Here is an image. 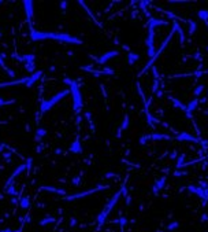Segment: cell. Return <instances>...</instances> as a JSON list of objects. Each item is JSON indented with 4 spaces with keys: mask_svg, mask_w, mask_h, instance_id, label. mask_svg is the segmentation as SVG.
<instances>
[{
    "mask_svg": "<svg viewBox=\"0 0 208 232\" xmlns=\"http://www.w3.org/2000/svg\"><path fill=\"white\" fill-rule=\"evenodd\" d=\"M208 202V187L207 188H204V196H203V199H201V203H203V206H205Z\"/></svg>",
    "mask_w": 208,
    "mask_h": 232,
    "instance_id": "cell-40",
    "label": "cell"
},
{
    "mask_svg": "<svg viewBox=\"0 0 208 232\" xmlns=\"http://www.w3.org/2000/svg\"><path fill=\"white\" fill-rule=\"evenodd\" d=\"M207 220H208V216H207V214H203V217H201V221L205 222Z\"/></svg>",
    "mask_w": 208,
    "mask_h": 232,
    "instance_id": "cell-51",
    "label": "cell"
},
{
    "mask_svg": "<svg viewBox=\"0 0 208 232\" xmlns=\"http://www.w3.org/2000/svg\"><path fill=\"white\" fill-rule=\"evenodd\" d=\"M159 89V81L158 80H153V85H152V93H156Z\"/></svg>",
    "mask_w": 208,
    "mask_h": 232,
    "instance_id": "cell-41",
    "label": "cell"
},
{
    "mask_svg": "<svg viewBox=\"0 0 208 232\" xmlns=\"http://www.w3.org/2000/svg\"><path fill=\"white\" fill-rule=\"evenodd\" d=\"M188 191L192 194V195H194V191H196V186H188Z\"/></svg>",
    "mask_w": 208,
    "mask_h": 232,
    "instance_id": "cell-45",
    "label": "cell"
},
{
    "mask_svg": "<svg viewBox=\"0 0 208 232\" xmlns=\"http://www.w3.org/2000/svg\"><path fill=\"white\" fill-rule=\"evenodd\" d=\"M207 98H208V95H207Z\"/></svg>",
    "mask_w": 208,
    "mask_h": 232,
    "instance_id": "cell-55",
    "label": "cell"
},
{
    "mask_svg": "<svg viewBox=\"0 0 208 232\" xmlns=\"http://www.w3.org/2000/svg\"><path fill=\"white\" fill-rule=\"evenodd\" d=\"M173 175L177 176V177H178V176H188V172L186 170H178V169H177Z\"/></svg>",
    "mask_w": 208,
    "mask_h": 232,
    "instance_id": "cell-42",
    "label": "cell"
},
{
    "mask_svg": "<svg viewBox=\"0 0 208 232\" xmlns=\"http://www.w3.org/2000/svg\"><path fill=\"white\" fill-rule=\"evenodd\" d=\"M177 26H178V22H177V21H174L173 29H171V30H170V33H169V35H167L166 40H164V41H163V44H162V46H160V48H159L158 51H155V55H153V58H152V59H151V61L148 62V63L145 65V66H144V69H142V70L140 71V74H138V76H142V74H144V73H145V71L148 70V69H151L152 66H153V62H155L156 59H158V57H159V55H160V54L163 52V51H164V48H166V47H167V44H169L170 41H171V39H173L174 33L177 32Z\"/></svg>",
    "mask_w": 208,
    "mask_h": 232,
    "instance_id": "cell-3",
    "label": "cell"
},
{
    "mask_svg": "<svg viewBox=\"0 0 208 232\" xmlns=\"http://www.w3.org/2000/svg\"><path fill=\"white\" fill-rule=\"evenodd\" d=\"M138 59H140L138 54H136V52H129V54H127V63L130 65V66L136 63Z\"/></svg>",
    "mask_w": 208,
    "mask_h": 232,
    "instance_id": "cell-22",
    "label": "cell"
},
{
    "mask_svg": "<svg viewBox=\"0 0 208 232\" xmlns=\"http://www.w3.org/2000/svg\"><path fill=\"white\" fill-rule=\"evenodd\" d=\"M183 159H185V154H181L180 157H178V161H177V169H178V170H180L181 166H182Z\"/></svg>",
    "mask_w": 208,
    "mask_h": 232,
    "instance_id": "cell-38",
    "label": "cell"
},
{
    "mask_svg": "<svg viewBox=\"0 0 208 232\" xmlns=\"http://www.w3.org/2000/svg\"><path fill=\"white\" fill-rule=\"evenodd\" d=\"M207 50H208V47H207Z\"/></svg>",
    "mask_w": 208,
    "mask_h": 232,
    "instance_id": "cell-54",
    "label": "cell"
},
{
    "mask_svg": "<svg viewBox=\"0 0 208 232\" xmlns=\"http://www.w3.org/2000/svg\"><path fill=\"white\" fill-rule=\"evenodd\" d=\"M108 188V186H99L96 187V188H92V189H88V191H84V192H78V194H74V195H70V196H64V199L66 200H75V199H80V198H85V196H88L89 194H96L101 191V189H106Z\"/></svg>",
    "mask_w": 208,
    "mask_h": 232,
    "instance_id": "cell-6",
    "label": "cell"
},
{
    "mask_svg": "<svg viewBox=\"0 0 208 232\" xmlns=\"http://www.w3.org/2000/svg\"><path fill=\"white\" fill-rule=\"evenodd\" d=\"M204 89H205V87L203 85V84H200V85H197V87H196V88H194V91H193V96H196V98H197V96H200L201 93H203V91H204Z\"/></svg>",
    "mask_w": 208,
    "mask_h": 232,
    "instance_id": "cell-29",
    "label": "cell"
},
{
    "mask_svg": "<svg viewBox=\"0 0 208 232\" xmlns=\"http://www.w3.org/2000/svg\"><path fill=\"white\" fill-rule=\"evenodd\" d=\"M42 191H50V192H55V194H60V195H66V191L62 188H55V187H48V186H42L41 187Z\"/></svg>",
    "mask_w": 208,
    "mask_h": 232,
    "instance_id": "cell-20",
    "label": "cell"
},
{
    "mask_svg": "<svg viewBox=\"0 0 208 232\" xmlns=\"http://www.w3.org/2000/svg\"><path fill=\"white\" fill-rule=\"evenodd\" d=\"M166 180H167V177L166 176H163V177H160V178H158L155 181V184H153V195L155 196H159V192L162 191L163 188H164V184H166Z\"/></svg>",
    "mask_w": 208,
    "mask_h": 232,
    "instance_id": "cell-11",
    "label": "cell"
},
{
    "mask_svg": "<svg viewBox=\"0 0 208 232\" xmlns=\"http://www.w3.org/2000/svg\"><path fill=\"white\" fill-rule=\"evenodd\" d=\"M177 228H180V222L178 221H173L167 225V229H169V231H175Z\"/></svg>",
    "mask_w": 208,
    "mask_h": 232,
    "instance_id": "cell-35",
    "label": "cell"
},
{
    "mask_svg": "<svg viewBox=\"0 0 208 232\" xmlns=\"http://www.w3.org/2000/svg\"><path fill=\"white\" fill-rule=\"evenodd\" d=\"M199 103H200V102H199V98H194L193 100H190V102L186 104V111H185V113H190L192 114V111H194L197 109Z\"/></svg>",
    "mask_w": 208,
    "mask_h": 232,
    "instance_id": "cell-19",
    "label": "cell"
},
{
    "mask_svg": "<svg viewBox=\"0 0 208 232\" xmlns=\"http://www.w3.org/2000/svg\"><path fill=\"white\" fill-rule=\"evenodd\" d=\"M200 144H201V146H203V147H204V150H207V148H208V142H207V140H204V139H201V142H200Z\"/></svg>",
    "mask_w": 208,
    "mask_h": 232,
    "instance_id": "cell-47",
    "label": "cell"
},
{
    "mask_svg": "<svg viewBox=\"0 0 208 232\" xmlns=\"http://www.w3.org/2000/svg\"><path fill=\"white\" fill-rule=\"evenodd\" d=\"M129 125H130V118H129V115H125L123 117V121H122V124H120V126L118 128V132H117V137H120L122 136V133L125 132V131H127L129 129Z\"/></svg>",
    "mask_w": 208,
    "mask_h": 232,
    "instance_id": "cell-14",
    "label": "cell"
},
{
    "mask_svg": "<svg viewBox=\"0 0 208 232\" xmlns=\"http://www.w3.org/2000/svg\"><path fill=\"white\" fill-rule=\"evenodd\" d=\"M48 40H55L59 43H66V44H73V46H82L81 39H78L75 36H71L69 33H60V32H50L48 35Z\"/></svg>",
    "mask_w": 208,
    "mask_h": 232,
    "instance_id": "cell-5",
    "label": "cell"
},
{
    "mask_svg": "<svg viewBox=\"0 0 208 232\" xmlns=\"http://www.w3.org/2000/svg\"><path fill=\"white\" fill-rule=\"evenodd\" d=\"M118 55H119V51L117 50L108 51V52H104L103 55H100L99 58H96V62H97V65H106L109 59H112V58L118 57Z\"/></svg>",
    "mask_w": 208,
    "mask_h": 232,
    "instance_id": "cell-9",
    "label": "cell"
},
{
    "mask_svg": "<svg viewBox=\"0 0 208 232\" xmlns=\"http://www.w3.org/2000/svg\"><path fill=\"white\" fill-rule=\"evenodd\" d=\"M138 4H140L141 10L144 11V14L147 15V17H149V11H148V8H147V6H148V1H144V0H141V1H138Z\"/></svg>",
    "mask_w": 208,
    "mask_h": 232,
    "instance_id": "cell-30",
    "label": "cell"
},
{
    "mask_svg": "<svg viewBox=\"0 0 208 232\" xmlns=\"http://www.w3.org/2000/svg\"><path fill=\"white\" fill-rule=\"evenodd\" d=\"M4 148H7V146H6L4 143H0V154L3 153V150H4Z\"/></svg>",
    "mask_w": 208,
    "mask_h": 232,
    "instance_id": "cell-48",
    "label": "cell"
},
{
    "mask_svg": "<svg viewBox=\"0 0 208 232\" xmlns=\"http://www.w3.org/2000/svg\"><path fill=\"white\" fill-rule=\"evenodd\" d=\"M194 195H197L199 198H201L203 199V196H204V188H201L200 186L196 187V191H194Z\"/></svg>",
    "mask_w": 208,
    "mask_h": 232,
    "instance_id": "cell-36",
    "label": "cell"
},
{
    "mask_svg": "<svg viewBox=\"0 0 208 232\" xmlns=\"http://www.w3.org/2000/svg\"><path fill=\"white\" fill-rule=\"evenodd\" d=\"M120 196H122V189H119V191H118V192L115 194V195H114L112 198H111V199L108 200V203H107L106 206H104V209L101 210V213H100L99 216H97V218H96V221H97V227H99L97 229L101 228V225L104 224V221L107 220V217H108V214L111 213V210L114 209V206H115V205L118 203V200H119Z\"/></svg>",
    "mask_w": 208,
    "mask_h": 232,
    "instance_id": "cell-2",
    "label": "cell"
},
{
    "mask_svg": "<svg viewBox=\"0 0 208 232\" xmlns=\"http://www.w3.org/2000/svg\"><path fill=\"white\" fill-rule=\"evenodd\" d=\"M60 7H62V10H66V7H67V1H62V3H60Z\"/></svg>",
    "mask_w": 208,
    "mask_h": 232,
    "instance_id": "cell-49",
    "label": "cell"
},
{
    "mask_svg": "<svg viewBox=\"0 0 208 232\" xmlns=\"http://www.w3.org/2000/svg\"><path fill=\"white\" fill-rule=\"evenodd\" d=\"M53 221H55V218H53V217H50V216H48V217H45L44 220H41V221H40V225H47V224H50V222H53Z\"/></svg>",
    "mask_w": 208,
    "mask_h": 232,
    "instance_id": "cell-39",
    "label": "cell"
},
{
    "mask_svg": "<svg viewBox=\"0 0 208 232\" xmlns=\"http://www.w3.org/2000/svg\"><path fill=\"white\" fill-rule=\"evenodd\" d=\"M19 206H21V209H28L30 206V198H29V195L22 196L21 202H19Z\"/></svg>",
    "mask_w": 208,
    "mask_h": 232,
    "instance_id": "cell-24",
    "label": "cell"
},
{
    "mask_svg": "<svg viewBox=\"0 0 208 232\" xmlns=\"http://www.w3.org/2000/svg\"><path fill=\"white\" fill-rule=\"evenodd\" d=\"M34 59H36V57L33 54H25L23 57H21V62H23L25 65L34 63Z\"/></svg>",
    "mask_w": 208,
    "mask_h": 232,
    "instance_id": "cell-21",
    "label": "cell"
},
{
    "mask_svg": "<svg viewBox=\"0 0 208 232\" xmlns=\"http://www.w3.org/2000/svg\"><path fill=\"white\" fill-rule=\"evenodd\" d=\"M0 68L3 69L4 71H7V73H8V76H10V77H15L14 71L11 70L10 68H7V66H6V63H4V61H3V58H1V57H0Z\"/></svg>",
    "mask_w": 208,
    "mask_h": 232,
    "instance_id": "cell-25",
    "label": "cell"
},
{
    "mask_svg": "<svg viewBox=\"0 0 208 232\" xmlns=\"http://www.w3.org/2000/svg\"><path fill=\"white\" fill-rule=\"evenodd\" d=\"M4 189H6V194H8V195H12V196H14V195H17V194H18L17 188H15L12 184H11V186H8L7 188H4Z\"/></svg>",
    "mask_w": 208,
    "mask_h": 232,
    "instance_id": "cell-32",
    "label": "cell"
},
{
    "mask_svg": "<svg viewBox=\"0 0 208 232\" xmlns=\"http://www.w3.org/2000/svg\"><path fill=\"white\" fill-rule=\"evenodd\" d=\"M29 81V76L28 77H23V79L19 80H14V81H7V82H0V88H6V87H11V85H21V84H28Z\"/></svg>",
    "mask_w": 208,
    "mask_h": 232,
    "instance_id": "cell-13",
    "label": "cell"
},
{
    "mask_svg": "<svg viewBox=\"0 0 208 232\" xmlns=\"http://www.w3.org/2000/svg\"><path fill=\"white\" fill-rule=\"evenodd\" d=\"M100 88H101V92H103V95H104V98H106L107 92H106V89H104V85H100Z\"/></svg>",
    "mask_w": 208,
    "mask_h": 232,
    "instance_id": "cell-52",
    "label": "cell"
},
{
    "mask_svg": "<svg viewBox=\"0 0 208 232\" xmlns=\"http://www.w3.org/2000/svg\"><path fill=\"white\" fill-rule=\"evenodd\" d=\"M160 25H169V22L149 17V19H148V28H149V29H155L156 26H160Z\"/></svg>",
    "mask_w": 208,
    "mask_h": 232,
    "instance_id": "cell-16",
    "label": "cell"
},
{
    "mask_svg": "<svg viewBox=\"0 0 208 232\" xmlns=\"http://www.w3.org/2000/svg\"><path fill=\"white\" fill-rule=\"evenodd\" d=\"M73 184H74V186H80V183H81V177H80V176H77V177H74L73 178Z\"/></svg>",
    "mask_w": 208,
    "mask_h": 232,
    "instance_id": "cell-44",
    "label": "cell"
},
{
    "mask_svg": "<svg viewBox=\"0 0 208 232\" xmlns=\"http://www.w3.org/2000/svg\"><path fill=\"white\" fill-rule=\"evenodd\" d=\"M169 100H171V103H173V106L175 107V109L182 110V111H186V104H183L181 100L175 99V98H173V96H169Z\"/></svg>",
    "mask_w": 208,
    "mask_h": 232,
    "instance_id": "cell-18",
    "label": "cell"
},
{
    "mask_svg": "<svg viewBox=\"0 0 208 232\" xmlns=\"http://www.w3.org/2000/svg\"><path fill=\"white\" fill-rule=\"evenodd\" d=\"M188 23H189V35H194V32H196V28H197V23L194 21H188Z\"/></svg>",
    "mask_w": 208,
    "mask_h": 232,
    "instance_id": "cell-31",
    "label": "cell"
},
{
    "mask_svg": "<svg viewBox=\"0 0 208 232\" xmlns=\"http://www.w3.org/2000/svg\"><path fill=\"white\" fill-rule=\"evenodd\" d=\"M47 135V129L44 128H39L37 131H36V135H34V140L36 142H40V140H42V137Z\"/></svg>",
    "mask_w": 208,
    "mask_h": 232,
    "instance_id": "cell-23",
    "label": "cell"
},
{
    "mask_svg": "<svg viewBox=\"0 0 208 232\" xmlns=\"http://www.w3.org/2000/svg\"><path fill=\"white\" fill-rule=\"evenodd\" d=\"M25 170H26V165H25V164H22V165H19V166H17V169H15V170L12 172V175H11L10 178L7 180V183H6V187H4V188H7L8 186H11L12 180H14L15 177H18V176L21 175L22 172H25Z\"/></svg>",
    "mask_w": 208,
    "mask_h": 232,
    "instance_id": "cell-12",
    "label": "cell"
},
{
    "mask_svg": "<svg viewBox=\"0 0 208 232\" xmlns=\"http://www.w3.org/2000/svg\"><path fill=\"white\" fill-rule=\"evenodd\" d=\"M0 232H15V231H12V229H10V228H4V229H1Z\"/></svg>",
    "mask_w": 208,
    "mask_h": 232,
    "instance_id": "cell-53",
    "label": "cell"
},
{
    "mask_svg": "<svg viewBox=\"0 0 208 232\" xmlns=\"http://www.w3.org/2000/svg\"><path fill=\"white\" fill-rule=\"evenodd\" d=\"M17 100L15 99H11V100H6V99H1L0 98V107H3V106H7V104H11V103H15Z\"/></svg>",
    "mask_w": 208,
    "mask_h": 232,
    "instance_id": "cell-37",
    "label": "cell"
},
{
    "mask_svg": "<svg viewBox=\"0 0 208 232\" xmlns=\"http://www.w3.org/2000/svg\"><path fill=\"white\" fill-rule=\"evenodd\" d=\"M155 29H149L148 28V37H147V47H148V57L153 58V55H155Z\"/></svg>",
    "mask_w": 208,
    "mask_h": 232,
    "instance_id": "cell-7",
    "label": "cell"
},
{
    "mask_svg": "<svg viewBox=\"0 0 208 232\" xmlns=\"http://www.w3.org/2000/svg\"><path fill=\"white\" fill-rule=\"evenodd\" d=\"M199 18L204 21V23L207 25V28H208V11L207 10H200V11H199Z\"/></svg>",
    "mask_w": 208,
    "mask_h": 232,
    "instance_id": "cell-26",
    "label": "cell"
},
{
    "mask_svg": "<svg viewBox=\"0 0 208 232\" xmlns=\"http://www.w3.org/2000/svg\"><path fill=\"white\" fill-rule=\"evenodd\" d=\"M149 140H174L173 136H169V135H164V133H156L153 132L152 135H149Z\"/></svg>",
    "mask_w": 208,
    "mask_h": 232,
    "instance_id": "cell-17",
    "label": "cell"
},
{
    "mask_svg": "<svg viewBox=\"0 0 208 232\" xmlns=\"http://www.w3.org/2000/svg\"><path fill=\"white\" fill-rule=\"evenodd\" d=\"M69 93H70V91H69V89H63V91H60V92L55 93V95H53L51 99L41 100V104H40V111H41V114L47 113V111H50L51 109H52V107L58 103V102H60L62 99H64V98H66Z\"/></svg>",
    "mask_w": 208,
    "mask_h": 232,
    "instance_id": "cell-4",
    "label": "cell"
},
{
    "mask_svg": "<svg viewBox=\"0 0 208 232\" xmlns=\"http://www.w3.org/2000/svg\"><path fill=\"white\" fill-rule=\"evenodd\" d=\"M177 32H178V35H180V43H181V46H183V43H185V33H183V29L181 28L180 25L177 26Z\"/></svg>",
    "mask_w": 208,
    "mask_h": 232,
    "instance_id": "cell-28",
    "label": "cell"
},
{
    "mask_svg": "<svg viewBox=\"0 0 208 232\" xmlns=\"http://www.w3.org/2000/svg\"><path fill=\"white\" fill-rule=\"evenodd\" d=\"M26 173H30V170H32V166H33V158L29 157L28 159H26Z\"/></svg>",
    "mask_w": 208,
    "mask_h": 232,
    "instance_id": "cell-34",
    "label": "cell"
},
{
    "mask_svg": "<svg viewBox=\"0 0 208 232\" xmlns=\"http://www.w3.org/2000/svg\"><path fill=\"white\" fill-rule=\"evenodd\" d=\"M152 71H153V80H158L159 74H158V69L155 68V66H152Z\"/></svg>",
    "mask_w": 208,
    "mask_h": 232,
    "instance_id": "cell-46",
    "label": "cell"
},
{
    "mask_svg": "<svg viewBox=\"0 0 208 232\" xmlns=\"http://www.w3.org/2000/svg\"><path fill=\"white\" fill-rule=\"evenodd\" d=\"M193 58H194V59H200V61H201V59H203V58H201V55H200V54H194V55H193Z\"/></svg>",
    "mask_w": 208,
    "mask_h": 232,
    "instance_id": "cell-50",
    "label": "cell"
},
{
    "mask_svg": "<svg viewBox=\"0 0 208 232\" xmlns=\"http://www.w3.org/2000/svg\"><path fill=\"white\" fill-rule=\"evenodd\" d=\"M41 76H42V70H39V71H34V73H32L30 74V79L33 80V81H37L39 79H41Z\"/></svg>",
    "mask_w": 208,
    "mask_h": 232,
    "instance_id": "cell-33",
    "label": "cell"
},
{
    "mask_svg": "<svg viewBox=\"0 0 208 232\" xmlns=\"http://www.w3.org/2000/svg\"><path fill=\"white\" fill-rule=\"evenodd\" d=\"M207 158H208V155H207Z\"/></svg>",
    "mask_w": 208,
    "mask_h": 232,
    "instance_id": "cell-56",
    "label": "cell"
},
{
    "mask_svg": "<svg viewBox=\"0 0 208 232\" xmlns=\"http://www.w3.org/2000/svg\"><path fill=\"white\" fill-rule=\"evenodd\" d=\"M69 150H70L73 154H82L84 148H82V144H81V142H80V139H78V137L73 143H71V146H70V148H69Z\"/></svg>",
    "mask_w": 208,
    "mask_h": 232,
    "instance_id": "cell-15",
    "label": "cell"
},
{
    "mask_svg": "<svg viewBox=\"0 0 208 232\" xmlns=\"http://www.w3.org/2000/svg\"><path fill=\"white\" fill-rule=\"evenodd\" d=\"M23 7H25V14H26V19H28V23L32 25V18H33V1L32 0H25L23 1Z\"/></svg>",
    "mask_w": 208,
    "mask_h": 232,
    "instance_id": "cell-10",
    "label": "cell"
},
{
    "mask_svg": "<svg viewBox=\"0 0 208 232\" xmlns=\"http://www.w3.org/2000/svg\"><path fill=\"white\" fill-rule=\"evenodd\" d=\"M78 4H81L82 7L85 8V11H88V14L90 15V18H93V21H95V22H96V23H97V25H99V26H101V23H100V22H97V21H96V19H95V15H93V12H92L90 10H89V7H88V6H86V3H85V1H78Z\"/></svg>",
    "mask_w": 208,
    "mask_h": 232,
    "instance_id": "cell-27",
    "label": "cell"
},
{
    "mask_svg": "<svg viewBox=\"0 0 208 232\" xmlns=\"http://www.w3.org/2000/svg\"><path fill=\"white\" fill-rule=\"evenodd\" d=\"M174 140H178V142H192V143H199V144H200L201 137L192 136L190 133H188V132H181L174 137Z\"/></svg>",
    "mask_w": 208,
    "mask_h": 232,
    "instance_id": "cell-8",
    "label": "cell"
},
{
    "mask_svg": "<svg viewBox=\"0 0 208 232\" xmlns=\"http://www.w3.org/2000/svg\"><path fill=\"white\" fill-rule=\"evenodd\" d=\"M147 140H149V135H144L140 137V144H142L144 146L145 143H147Z\"/></svg>",
    "mask_w": 208,
    "mask_h": 232,
    "instance_id": "cell-43",
    "label": "cell"
},
{
    "mask_svg": "<svg viewBox=\"0 0 208 232\" xmlns=\"http://www.w3.org/2000/svg\"><path fill=\"white\" fill-rule=\"evenodd\" d=\"M64 82L69 84V87H70L69 91H70L71 96H73V109H74L75 113H78V111L82 109V106H84L82 95H81V92H80V85H77V82H75L74 80H70V79H64Z\"/></svg>",
    "mask_w": 208,
    "mask_h": 232,
    "instance_id": "cell-1",
    "label": "cell"
}]
</instances>
